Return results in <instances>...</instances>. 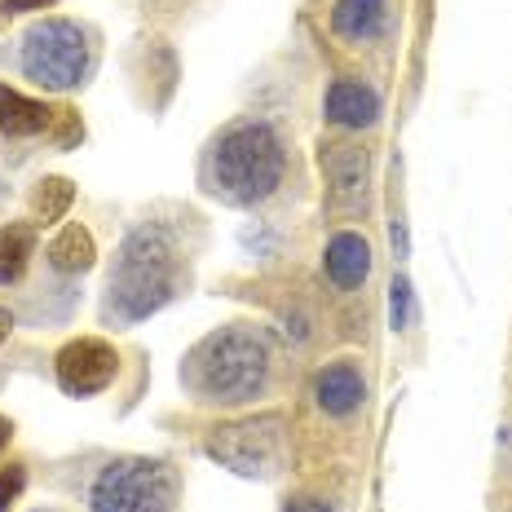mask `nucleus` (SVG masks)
Returning <instances> with one entry per match:
<instances>
[{"label": "nucleus", "instance_id": "obj_1", "mask_svg": "<svg viewBox=\"0 0 512 512\" xmlns=\"http://www.w3.org/2000/svg\"><path fill=\"white\" fill-rule=\"evenodd\" d=\"M270 345L248 327H221L186 354L181 380L204 402H248L265 389Z\"/></svg>", "mask_w": 512, "mask_h": 512}, {"label": "nucleus", "instance_id": "obj_2", "mask_svg": "<svg viewBox=\"0 0 512 512\" xmlns=\"http://www.w3.org/2000/svg\"><path fill=\"white\" fill-rule=\"evenodd\" d=\"M177 283V248L168 230L142 226L124 239L120 265L111 274V309L120 318H146L173 296Z\"/></svg>", "mask_w": 512, "mask_h": 512}, {"label": "nucleus", "instance_id": "obj_3", "mask_svg": "<svg viewBox=\"0 0 512 512\" xmlns=\"http://www.w3.org/2000/svg\"><path fill=\"white\" fill-rule=\"evenodd\" d=\"M212 181L230 204H256L283 181V142L270 124H234L212 151Z\"/></svg>", "mask_w": 512, "mask_h": 512}, {"label": "nucleus", "instance_id": "obj_4", "mask_svg": "<svg viewBox=\"0 0 512 512\" xmlns=\"http://www.w3.org/2000/svg\"><path fill=\"white\" fill-rule=\"evenodd\" d=\"M173 495H177V482L164 460L124 455V460H111L93 477L89 508L93 512H168Z\"/></svg>", "mask_w": 512, "mask_h": 512}, {"label": "nucleus", "instance_id": "obj_5", "mask_svg": "<svg viewBox=\"0 0 512 512\" xmlns=\"http://www.w3.org/2000/svg\"><path fill=\"white\" fill-rule=\"evenodd\" d=\"M23 71L40 89H76L89 71V40L67 18H45L23 36Z\"/></svg>", "mask_w": 512, "mask_h": 512}, {"label": "nucleus", "instance_id": "obj_6", "mask_svg": "<svg viewBox=\"0 0 512 512\" xmlns=\"http://www.w3.org/2000/svg\"><path fill=\"white\" fill-rule=\"evenodd\" d=\"M279 446H283V420L279 415H261V420L217 429L208 442V455L230 464L234 473H265V468L279 460Z\"/></svg>", "mask_w": 512, "mask_h": 512}, {"label": "nucleus", "instance_id": "obj_7", "mask_svg": "<svg viewBox=\"0 0 512 512\" xmlns=\"http://www.w3.org/2000/svg\"><path fill=\"white\" fill-rule=\"evenodd\" d=\"M115 371H120V354L98 336L71 340V345H62V354H58V384L71 393V398L102 393L106 384L115 380Z\"/></svg>", "mask_w": 512, "mask_h": 512}, {"label": "nucleus", "instance_id": "obj_8", "mask_svg": "<svg viewBox=\"0 0 512 512\" xmlns=\"http://www.w3.org/2000/svg\"><path fill=\"white\" fill-rule=\"evenodd\" d=\"M380 115V93L362 80H336L327 89V120L340 128H367Z\"/></svg>", "mask_w": 512, "mask_h": 512}, {"label": "nucleus", "instance_id": "obj_9", "mask_svg": "<svg viewBox=\"0 0 512 512\" xmlns=\"http://www.w3.org/2000/svg\"><path fill=\"white\" fill-rule=\"evenodd\" d=\"M323 173L332 181V195L340 204L354 208L367 199V151H358V146H327Z\"/></svg>", "mask_w": 512, "mask_h": 512}, {"label": "nucleus", "instance_id": "obj_10", "mask_svg": "<svg viewBox=\"0 0 512 512\" xmlns=\"http://www.w3.org/2000/svg\"><path fill=\"white\" fill-rule=\"evenodd\" d=\"M314 398H318V407H323L327 415H349L362 398H367V384H362L354 362H332V367L318 371Z\"/></svg>", "mask_w": 512, "mask_h": 512}, {"label": "nucleus", "instance_id": "obj_11", "mask_svg": "<svg viewBox=\"0 0 512 512\" xmlns=\"http://www.w3.org/2000/svg\"><path fill=\"white\" fill-rule=\"evenodd\" d=\"M323 265H327V279H332L336 287H358V283H367V274H371V248H367V239H362V234H354V230L336 234V239L327 243Z\"/></svg>", "mask_w": 512, "mask_h": 512}, {"label": "nucleus", "instance_id": "obj_12", "mask_svg": "<svg viewBox=\"0 0 512 512\" xmlns=\"http://www.w3.org/2000/svg\"><path fill=\"white\" fill-rule=\"evenodd\" d=\"M384 18H389V5L384 0H336L332 9V31L345 40H376L384 31Z\"/></svg>", "mask_w": 512, "mask_h": 512}, {"label": "nucleus", "instance_id": "obj_13", "mask_svg": "<svg viewBox=\"0 0 512 512\" xmlns=\"http://www.w3.org/2000/svg\"><path fill=\"white\" fill-rule=\"evenodd\" d=\"M49 120H53V111H45V102L23 98L18 89L0 84V128L9 137H36L49 128Z\"/></svg>", "mask_w": 512, "mask_h": 512}, {"label": "nucleus", "instance_id": "obj_14", "mask_svg": "<svg viewBox=\"0 0 512 512\" xmlns=\"http://www.w3.org/2000/svg\"><path fill=\"white\" fill-rule=\"evenodd\" d=\"M93 256H98V248H93V234L84 226H62L58 239L49 243V265L62 274H84Z\"/></svg>", "mask_w": 512, "mask_h": 512}, {"label": "nucleus", "instance_id": "obj_15", "mask_svg": "<svg viewBox=\"0 0 512 512\" xmlns=\"http://www.w3.org/2000/svg\"><path fill=\"white\" fill-rule=\"evenodd\" d=\"M36 252V230L31 226H5L0 230V283H18Z\"/></svg>", "mask_w": 512, "mask_h": 512}, {"label": "nucleus", "instance_id": "obj_16", "mask_svg": "<svg viewBox=\"0 0 512 512\" xmlns=\"http://www.w3.org/2000/svg\"><path fill=\"white\" fill-rule=\"evenodd\" d=\"M71 199H76V186H71L67 177H45L31 190V217H36L40 226H53V221L67 217Z\"/></svg>", "mask_w": 512, "mask_h": 512}, {"label": "nucleus", "instance_id": "obj_17", "mask_svg": "<svg viewBox=\"0 0 512 512\" xmlns=\"http://www.w3.org/2000/svg\"><path fill=\"white\" fill-rule=\"evenodd\" d=\"M23 486H27L23 464H9L5 473H0V512H9V508H14V499L23 495Z\"/></svg>", "mask_w": 512, "mask_h": 512}, {"label": "nucleus", "instance_id": "obj_18", "mask_svg": "<svg viewBox=\"0 0 512 512\" xmlns=\"http://www.w3.org/2000/svg\"><path fill=\"white\" fill-rule=\"evenodd\" d=\"M389 314H393V327H407L411 323V283L407 279H393L389 287Z\"/></svg>", "mask_w": 512, "mask_h": 512}, {"label": "nucleus", "instance_id": "obj_19", "mask_svg": "<svg viewBox=\"0 0 512 512\" xmlns=\"http://www.w3.org/2000/svg\"><path fill=\"white\" fill-rule=\"evenodd\" d=\"M49 124H58V133H53V137H58V146L80 142V133H84V128H80V115L71 111V106H62V111H53V120H49Z\"/></svg>", "mask_w": 512, "mask_h": 512}, {"label": "nucleus", "instance_id": "obj_20", "mask_svg": "<svg viewBox=\"0 0 512 512\" xmlns=\"http://www.w3.org/2000/svg\"><path fill=\"white\" fill-rule=\"evenodd\" d=\"M45 5H53V0H5L9 14H27V9H45Z\"/></svg>", "mask_w": 512, "mask_h": 512}, {"label": "nucleus", "instance_id": "obj_21", "mask_svg": "<svg viewBox=\"0 0 512 512\" xmlns=\"http://www.w3.org/2000/svg\"><path fill=\"white\" fill-rule=\"evenodd\" d=\"M287 512H332V508H327L323 499H296V504L287 508Z\"/></svg>", "mask_w": 512, "mask_h": 512}, {"label": "nucleus", "instance_id": "obj_22", "mask_svg": "<svg viewBox=\"0 0 512 512\" xmlns=\"http://www.w3.org/2000/svg\"><path fill=\"white\" fill-rule=\"evenodd\" d=\"M9 332H14V314H9V309L0 305V345L9 340Z\"/></svg>", "mask_w": 512, "mask_h": 512}, {"label": "nucleus", "instance_id": "obj_23", "mask_svg": "<svg viewBox=\"0 0 512 512\" xmlns=\"http://www.w3.org/2000/svg\"><path fill=\"white\" fill-rule=\"evenodd\" d=\"M9 437H14V424H9L5 415H0V451H5V446H9Z\"/></svg>", "mask_w": 512, "mask_h": 512}]
</instances>
